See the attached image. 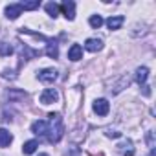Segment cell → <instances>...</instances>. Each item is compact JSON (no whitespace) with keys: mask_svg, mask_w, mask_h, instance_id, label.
Listing matches in <instances>:
<instances>
[{"mask_svg":"<svg viewBox=\"0 0 156 156\" xmlns=\"http://www.w3.org/2000/svg\"><path fill=\"white\" fill-rule=\"evenodd\" d=\"M48 118H50V121H48V132H46V136H48L50 143H59L61 138H62V134H64L62 118H61L59 112H51V114H48Z\"/></svg>","mask_w":156,"mask_h":156,"instance_id":"1","label":"cell"},{"mask_svg":"<svg viewBox=\"0 0 156 156\" xmlns=\"http://www.w3.org/2000/svg\"><path fill=\"white\" fill-rule=\"evenodd\" d=\"M37 77H39V81H41V83H44V85H51V83L57 81L59 72H57L55 68H44V70H41V72L37 73Z\"/></svg>","mask_w":156,"mask_h":156,"instance_id":"2","label":"cell"},{"mask_svg":"<svg viewBox=\"0 0 156 156\" xmlns=\"http://www.w3.org/2000/svg\"><path fill=\"white\" fill-rule=\"evenodd\" d=\"M59 99V92L55 88H46L42 94H41V103L42 105H51V103H57Z\"/></svg>","mask_w":156,"mask_h":156,"instance_id":"3","label":"cell"},{"mask_svg":"<svg viewBox=\"0 0 156 156\" xmlns=\"http://www.w3.org/2000/svg\"><path fill=\"white\" fill-rule=\"evenodd\" d=\"M92 108H94V112H96L98 116H107V114H108V110H110V103H108L107 99L99 98V99H96V101H94Z\"/></svg>","mask_w":156,"mask_h":156,"instance_id":"4","label":"cell"},{"mask_svg":"<svg viewBox=\"0 0 156 156\" xmlns=\"http://www.w3.org/2000/svg\"><path fill=\"white\" fill-rule=\"evenodd\" d=\"M59 8L62 9V15H64L66 20H73L75 19V4L72 2V0H64Z\"/></svg>","mask_w":156,"mask_h":156,"instance_id":"5","label":"cell"},{"mask_svg":"<svg viewBox=\"0 0 156 156\" xmlns=\"http://www.w3.org/2000/svg\"><path fill=\"white\" fill-rule=\"evenodd\" d=\"M147 77H149V68H147V66L136 68V83H138L140 87H145V85H147Z\"/></svg>","mask_w":156,"mask_h":156,"instance_id":"6","label":"cell"},{"mask_svg":"<svg viewBox=\"0 0 156 156\" xmlns=\"http://www.w3.org/2000/svg\"><path fill=\"white\" fill-rule=\"evenodd\" d=\"M20 15H22L20 4H9V6L6 8V17H8L9 20H15V19H19Z\"/></svg>","mask_w":156,"mask_h":156,"instance_id":"7","label":"cell"},{"mask_svg":"<svg viewBox=\"0 0 156 156\" xmlns=\"http://www.w3.org/2000/svg\"><path fill=\"white\" fill-rule=\"evenodd\" d=\"M118 151H119V154H121V156H134V145H132V141H130V140L121 141V143L118 145Z\"/></svg>","mask_w":156,"mask_h":156,"instance_id":"8","label":"cell"},{"mask_svg":"<svg viewBox=\"0 0 156 156\" xmlns=\"http://www.w3.org/2000/svg\"><path fill=\"white\" fill-rule=\"evenodd\" d=\"M31 132H33V134H37V136H44V134L48 132V123H46V121H42V119L33 121V123H31Z\"/></svg>","mask_w":156,"mask_h":156,"instance_id":"9","label":"cell"},{"mask_svg":"<svg viewBox=\"0 0 156 156\" xmlns=\"http://www.w3.org/2000/svg\"><path fill=\"white\" fill-rule=\"evenodd\" d=\"M68 59L70 61H81L83 59V48L79 44H72L68 50Z\"/></svg>","mask_w":156,"mask_h":156,"instance_id":"10","label":"cell"},{"mask_svg":"<svg viewBox=\"0 0 156 156\" xmlns=\"http://www.w3.org/2000/svg\"><path fill=\"white\" fill-rule=\"evenodd\" d=\"M101 48H103V41L101 39H87V42H85V50H88L92 53L99 51Z\"/></svg>","mask_w":156,"mask_h":156,"instance_id":"11","label":"cell"},{"mask_svg":"<svg viewBox=\"0 0 156 156\" xmlns=\"http://www.w3.org/2000/svg\"><path fill=\"white\" fill-rule=\"evenodd\" d=\"M125 22V19L121 17V15H116V17H110L108 20H107V26H108V30H119L121 28V24Z\"/></svg>","mask_w":156,"mask_h":156,"instance_id":"12","label":"cell"},{"mask_svg":"<svg viewBox=\"0 0 156 156\" xmlns=\"http://www.w3.org/2000/svg\"><path fill=\"white\" fill-rule=\"evenodd\" d=\"M46 55L50 59H57L59 57V44L55 41H48V46H46Z\"/></svg>","mask_w":156,"mask_h":156,"instance_id":"13","label":"cell"},{"mask_svg":"<svg viewBox=\"0 0 156 156\" xmlns=\"http://www.w3.org/2000/svg\"><path fill=\"white\" fill-rule=\"evenodd\" d=\"M13 141V136L8 129H0V147H9V143Z\"/></svg>","mask_w":156,"mask_h":156,"instance_id":"14","label":"cell"},{"mask_svg":"<svg viewBox=\"0 0 156 156\" xmlns=\"http://www.w3.org/2000/svg\"><path fill=\"white\" fill-rule=\"evenodd\" d=\"M37 147H39V141H37V140H30V141H26V143L22 145V152H24V154H33V152L37 151Z\"/></svg>","mask_w":156,"mask_h":156,"instance_id":"15","label":"cell"},{"mask_svg":"<svg viewBox=\"0 0 156 156\" xmlns=\"http://www.w3.org/2000/svg\"><path fill=\"white\" fill-rule=\"evenodd\" d=\"M44 9H46V13H48L51 19H55V17H59V9H61V8H59L55 2H48V4L44 6Z\"/></svg>","mask_w":156,"mask_h":156,"instance_id":"16","label":"cell"},{"mask_svg":"<svg viewBox=\"0 0 156 156\" xmlns=\"http://www.w3.org/2000/svg\"><path fill=\"white\" fill-rule=\"evenodd\" d=\"M129 83H130V79H129L127 75H123L121 79H119V83L116 85V88H112V94H119V92H121L125 87H129Z\"/></svg>","mask_w":156,"mask_h":156,"instance_id":"17","label":"cell"},{"mask_svg":"<svg viewBox=\"0 0 156 156\" xmlns=\"http://www.w3.org/2000/svg\"><path fill=\"white\" fill-rule=\"evenodd\" d=\"M13 53V46L8 42H0V55L2 57H9Z\"/></svg>","mask_w":156,"mask_h":156,"instance_id":"18","label":"cell"},{"mask_svg":"<svg viewBox=\"0 0 156 156\" xmlns=\"http://www.w3.org/2000/svg\"><path fill=\"white\" fill-rule=\"evenodd\" d=\"M88 22H90V26H92V28H94V30H99V28H101V26H103V19H101V17H99V15H92V17H90V20H88Z\"/></svg>","mask_w":156,"mask_h":156,"instance_id":"19","label":"cell"},{"mask_svg":"<svg viewBox=\"0 0 156 156\" xmlns=\"http://www.w3.org/2000/svg\"><path fill=\"white\" fill-rule=\"evenodd\" d=\"M39 6H41L39 0H33V2H22V4H20L22 9H37Z\"/></svg>","mask_w":156,"mask_h":156,"instance_id":"20","label":"cell"},{"mask_svg":"<svg viewBox=\"0 0 156 156\" xmlns=\"http://www.w3.org/2000/svg\"><path fill=\"white\" fill-rule=\"evenodd\" d=\"M147 145H149L151 149H154V134H152V132L147 134Z\"/></svg>","mask_w":156,"mask_h":156,"instance_id":"21","label":"cell"},{"mask_svg":"<svg viewBox=\"0 0 156 156\" xmlns=\"http://www.w3.org/2000/svg\"><path fill=\"white\" fill-rule=\"evenodd\" d=\"M107 136H108V138H119V136H121V132H118V130H112V129H108V130H107Z\"/></svg>","mask_w":156,"mask_h":156,"instance_id":"22","label":"cell"},{"mask_svg":"<svg viewBox=\"0 0 156 156\" xmlns=\"http://www.w3.org/2000/svg\"><path fill=\"white\" fill-rule=\"evenodd\" d=\"M39 156H48V154H46V152H42V154H39Z\"/></svg>","mask_w":156,"mask_h":156,"instance_id":"23","label":"cell"}]
</instances>
